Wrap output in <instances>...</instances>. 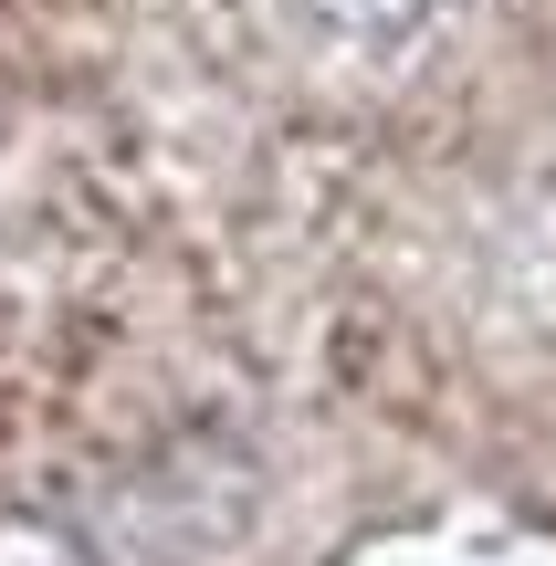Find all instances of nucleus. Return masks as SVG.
Wrapping results in <instances>:
<instances>
[{"mask_svg": "<svg viewBox=\"0 0 556 566\" xmlns=\"http://www.w3.org/2000/svg\"><path fill=\"white\" fill-rule=\"evenodd\" d=\"M305 21L336 32V42H389V32L420 21V0H305Z\"/></svg>", "mask_w": 556, "mask_h": 566, "instance_id": "obj_1", "label": "nucleus"}]
</instances>
